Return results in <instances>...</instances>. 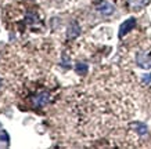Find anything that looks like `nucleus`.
I'll use <instances>...</instances> for the list:
<instances>
[{
	"label": "nucleus",
	"instance_id": "nucleus-1",
	"mask_svg": "<svg viewBox=\"0 0 151 149\" xmlns=\"http://www.w3.org/2000/svg\"><path fill=\"white\" fill-rule=\"evenodd\" d=\"M136 26V19L134 18H129L126 19L121 26H119V37H124L128 32H130L133 28Z\"/></svg>",
	"mask_w": 151,
	"mask_h": 149
},
{
	"label": "nucleus",
	"instance_id": "nucleus-2",
	"mask_svg": "<svg viewBox=\"0 0 151 149\" xmlns=\"http://www.w3.org/2000/svg\"><path fill=\"white\" fill-rule=\"evenodd\" d=\"M130 127H132V128H134V130H136V133H137V134H140V135H146V134H147V126L144 124V123H140V122L130 123Z\"/></svg>",
	"mask_w": 151,
	"mask_h": 149
},
{
	"label": "nucleus",
	"instance_id": "nucleus-3",
	"mask_svg": "<svg viewBox=\"0 0 151 149\" xmlns=\"http://www.w3.org/2000/svg\"><path fill=\"white\" fill-rule=\"evenodd\" d=\"M47 101H49V94L43 93V94H40L35 99V105H36V106H43V105L47 104Z\"/></svg>",
	"mask_w": 151,
	"mask_h": 149
},
{
	"label": "nucleus",
	"instance_id": "nucleus-4",
	"mask_svg": "<svg viewBox=\"0 0 151 149\" xmlns=\"http://www.w3.org/2000/svg\"><path fill=\"white\" fill-rule=\"evenodd\" d=\"M146 3H147V0H128V4L132 9H142Z\"/></svg>",
	"mask_w": 151,
	"mask_h": 149
},
{
	"label": "nucleus",
	"instance_id": "nucleus-5",
	"mask_svg": "<svg viewBox=\"0 0 151 149\" xmlns=\"http://www.w3.org/2000/svg\"><path fill=\"white\" fill-rule=\"evenodd\" d=\"M99 11L103 13V14H105V15H108V14L112 13V6L108 4V3H103V6L99 7Z\"/></svg>",
	"mask_w": 151,
	"mask_h": 149
},
{
	"label": "nucleus",
	"instance_id": "nucleus-6",
	"mask_svg": "<svg viewBox=\"0 0 151 149\" xmlns=\"http://www.w3.org/2000/svg\"><path fill=\"white\" fill-rule=\"evenodd\" d=\"M76 72H78L79 75H86L87 65H85V63H78V65H76Z\"/></svg>",
	"mask_w": 151,
	"mask_h": 149
},
{
	"label": "nucleus",
	"instance_id": "nucleus-7",
	"mask_svg": "<svg viewBox=\"0 0 151 149\" xmlns=\"http://www.w3.org/2000/svg\"><path fill=\"white\" fill-rule=\"evenodd\" d=\"M143 80L146 81V83H147V81H150V80H151V75H146V77H144Z\"/></svg>",
	"mask_w": 151,
	"mask_h": 149
},
{
	"label": "nucleus",
	"instance_id": "nucleus-8",
	"mask_svg": "<svg viewBox=\"0 0 151 149\" xmlns=\"http://www.w3.org/2000/svg\"><path fill=\"white\" fill-rule=\"evenodd\" d=\"M0 86H1V80H0Z\"/></svg>",
	"mask_w": 151,
	"mask_h": 149
}]
</instances>
